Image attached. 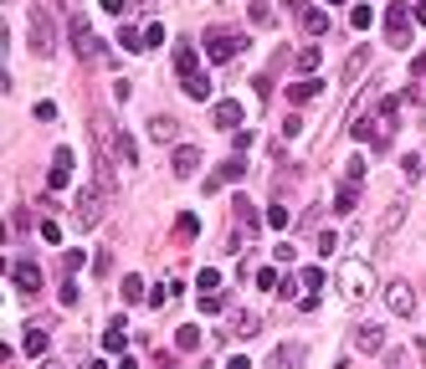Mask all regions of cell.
<instances>
[{"mask_svg": "<svg viewBox=\"0 0 426 369\" xmlns=\"http://www.w3.org/2000/svg\"><path fill=\"white\" fill-rule=\"evenodd\" d=\"M334 282H339V298H344V302H365V298H370V287H375V277H370V261L344 257V261H339V272H334Z\"/></svg>", "mask_w": 426, "mask_h": 369, "instance_id": "obj_1", "label": "cell"}, {"mask_svg": "<svg viewBox=\"0 0 426 369\" xmlns=\"http://www.w3.org/2000/svg\"><path fill=\"white\" fill-rule=\"evenodd\" d=\"M241 46H247V42H241L237 31H226V26H216V31H205V57H211V62H231V57H237Z\"/></svg>", "mask_w": 426, "mask_h": 369, "instance_id": "obj_2", "label": "cell"}, {"mask_svg": "<svg viewBox=\"0 0 426 369\" xmlns=\"http://www.w3.org/2000/svg\"><path fill=\"white\" fill-rule=\"evenodd\" d=\"M385 42H391V46H411V6H406V0H395V6L385 10Z\"/></svg>", "mask_w": 426, "mask_h": 369, "instance_id": "obj_3", "label": "cell"}, {"mask_svg": "<svg viewBox=\"0 0 426 369\" xmlns=\"http://www.w3.org/2000/svg\"><path fill=\"white\" fill-rule=\"evenodd\" d=\"M385 308H391L395 318H411V313H416V287H411L406 277H395V282H385Z\"/></svg>", "mask_w": 426, "mask_h": 369, "instance_id": "obj_4", "label": "cell"}, {"mask_svg": "<svg viewBox=\"0 0 426 369\" xmlns=\"http://www.w3.org/2000/svg\"><path fill=\"white\" fill-rule=\"evenodd\" d=\"M51 46H57V26H51L46 10H31V51L36 57H51Z\"/></svg>", "mask_w": 426, "mask_h": 369, "instance_id": "obj_5", "label": "cell"}, {"mask_svg": "<svg viewBox=\"0 0 426 369\" xmlns=\"http://www.w3.org/2000/svg\"><path fill=\"white\" fill-rule=\"evenodd\" d=\"M98 216H103L98 190H87V184H83V190H77V200H72V221H77L83 231H93V226H98Z\"/></svg>", "mask_w": 426, "mask_h": 369, "instance_id": "obj_6", "label": "cell"}, {"mask_svg": "<svg viewBox=\"0 0 426 369\" xmlns=\"http://www.w3.org/2000/svg\"><path fill=\"white\" fill-rule=\"evenodd\" d=\"M211 118H216V128H226V134H241V118H247V108H241L237 98H221L211 108Z\"/></svg>", "mask_w": 426, "mask_h": 369, "instance_id": "obj_7", "label": "cell"}, {"mask_svg": "<svg viewBox=\"0 0 426 369\" xmlns=\"http://www.w3.org/2000/svg\"><path fill=\"white\" fill-rule=\"evenodd\" d=\"M303 359H308V349H303V344H278L273 354H267V364H262V369H303Z\"/></svg>", "mask_w": 426, "mask_h": 369, "instance_id": "obj_8", "label": "cell"}, {"mask_svg": "<svg viewBox=\"0 0 426 369\" xmlns=\"http://www.w3.org/2000/svg\"><path fill=\"white\" fill-rule=\"evenodd\" d=\"M46 344H51V323H46V318L26 323V338H21V349L31 354V359H42V354H46Z\"/></svg>", "mask_w": 426, "mask_h": 369, "instance_id": "obj_9", "label": "cell"}, {"mask_svg": "<svg viewBox=\"0 0 426 369\" xmlns=\"http://www.w3.org/2000/svg\"><path fill=\"white\" fill-rule=\"evenodd\" d=\"M355 349L359 354H380L385 349V328L380 323H355Z\"/></svg>", "mask_w": 426, "mask_h": 369, "instance_id": "obj_10", "label": "cell"}, {"mask_svg": "<svg viewBox=\"0 0 426 369\" xmlns=\"http://www.w3.org/2000/svg\"><path fill=\"white\" fill-rule=\"evenodd\" d=\"M67 180H72V149L62 144V149L51 154V175H46V184H51V190H67Z\"/></svg>", "mask_w": 426, "mask_h": 369, "instance_id": "obj_11", "label": "cell"}, {"mask_svg": "<svg viewBox=\"0 0 426 369\" xmlns=\"http://www.w3.org/2000/svg\"><path fill=\"white\" fill-rule=\"evenodd\" d=\"M247 175V160H241V154H231V160L216 169V175H205V190H221V184H231V180H241Z\"/></svg>", "mask_w": 426, "mask_h": 369, "instance_id": "obj_12", "label": "cell"}, {"mask_svg": "<svg viewBox=\"0 0 426 369\" xmlns=\"http://www.w3.org/2000/svg\"><path fill=\"white\" fill-rule=\"evenodd\" d=\"M170 169L180 180H196V169H201V149H190V144H180V149L170 154Z\"/></svg>", "mask_w": 426, "mask_h": 369, "instance_id": "obj_13", "label": "cell"}, {"mask_svg": "<svg viewBox=\"0 0 426 369\" xmlns=\"http://www.w3.org/2000/svg\"><path fill=\"white\" fill-rule=\"evenodd\" d=\"M10 282H16L21 293H36V287H42V267H36V261H10Z\"/></svg>", "mask_w": 426, "mask_h": 369, "instance_id": "obj_14", "label": "cell"}, {"mask_svg": "<svg viewBox=\"0 0 426 369\" xmlns=\"http://www.w3.org/2000/svg\"><path fill=\"white\" fill-rule=\"evenodd\" d=\"M231 334H237V338L262 334V318H257V313H247V308H231Z\"/></svg>", "mask_w": 426, "mask_h": 369, "instance_id": "obj_15", "label": "cell"}, {"mask_svg": "<svg viewBox=\"0 0 426 369\" xmlns=\"http://www.w3.org/2000/svg\"><path fill=\"white\" fill-rule=\"evenodd\" d=\"M175 134H180V118H170V113H154L149 118V139L154 144H170Z\"/></svg>", "mask_w": 426, "mask_h": 369, "instance_id": "obj_16", "label": "cell"}, {"mask_svg": "<svg viewBox=\"0 0 426 369\" xmlns=\"http://www.w3.org/2000/svg\"><path fill=\"white\" fill-rule=\"evenodd\" d=\"M175 72H180V83L201 72V67H196V46H190V42H180V46H175Z\"/></svg>", "mask_w": 426, "mask_h": 369, "instance_id": "obj_17", "label": "cell"}, {"mask_svg": "<svg viewBox=\"0 0 426 369\" xmlns=\"http://www.w3.org/2000/svg\"><path fill=\"white\" fill-rule=\"evenodd\" d=\"M401 221H406V200H391V205H385V216H380V241H391V231L401 226Z\"/></svg>", "mask_w": 426, "mask_h": 369, "instance_id": "obj_18", "label": "cell"}, {"mask_svg": "<svg viewBox=\"0 0 426 369\" xmlns=\"http://www.w3.org/2000/svg\"><path fill=\"white\" fill-rule=\"evenodd\" d=\"M318 92H324V83H318V77H303V83L288 87V103H314Z\"/></svg>", "mask_w": 426, "mask_h": 369, "instance_id": "obj_19", "label": "cell"}, {"mask_svg": "<svg viewBox=\"0 0 426 369\" xmlns=\"http://www.w3.org/2000/svg\"><path fill=\"white\" fill-rule=\"evenodd\" d=\"M303 31H308V36H324V31H329V10L308 6V10H303Z\"/></svg>", "mask_w": 426, "mask_h": 369, "instance_id": "obj_20", "label": "cell"}, {"mask_svg": "<svg viewBox=\"0 0 426 369\" xmlns=\"http://www.w3.org/2000/svg\"><path fill=\"white\" fill-rule=\"evenodd\" d=\"M365 67H370V46H359L350 62H344V83H359L365 77Z\"/></svg>", "mask_w": 426, "mask_h": 369, "instance_id": "obj_21", "label": "cell"}, {"mask_svg": "<svg viewBox=\"0 0 426 369\" xmlns=\"http://www.w3.org/2000/svg\"><path fill=\"white\" fill-rule=\"evenodd\" d=\"M355 205H359V184L344 180V184H339V195H334V210H339V216H350Z\"/></svg>", "mask_w": 426, "mask_h": 369, "instance_id": "obj_22", "label": "cell"}, {"mask_svg": "<svg viewBox=\"0 0 426 369\" xmlns=\"http://www.w3.org/2000/svg\"><path fill=\"white\" fill-rule=\"evenodd\" d=\"M175 236H180V241H196V236H201V216H196V210H185V216L175 221Z\"/></svg>", "mask_w": 426, "mask_h": 369, "instance_id": "obj_23", "label": "cell"}, {"mask_svg": "<svg viewBox=\"0 0 426 369\" xmlns=\"http://www.w3.org/2000/svg\"><path fill=\"white\" fill-rule=\"evenodd\" d=\"M103 349H108V354H123V318H113L108 328H103Z\"/></svg>", "mask_w": 426, "mask_h": 369, "instance_id": "obj_24", "label": "cell"}, {"mask_svg": "<svg viewBox=\"0 0 426 369\" xmlns=\"http://www.w3.org/2000/svg\"><path fill=\"white\" fill-rule=\"evenodd\" d=\"M185 98H196V103H205V98H211V77H205V72H196V77H185Z\"/></svg>", "mask_w": 426, "mask_h": 369, "instance_id": "obj_25", "label": "cell"}, {"mask_svg": "<svg viewBox=\"0 0 426 369\" xmlns=\"http://www.w3.org/2000/svg\"><path fill=\"white\" fill-rule=\"evenodd\" d=\"M175 349H185V354H190V349H201V328H196V323L175 328Z\"/></svg>", "mask_w": 426, "mask_h": 369, "instance_id": "obj_26", "label": "cell"}, {"mask_svg": "<svg viewBox=\"0 0 426 369\" xmlns=\"http://www.w3.org/2000/svg\"><path fill=\"white\" fill-rule=\"evenodd\" d=\"M267 226H273V231H288V226H293V210H288V205H267Z\"/></svg>", "mask_w": 426, "mask_h": 369, "instance_id": "obj_27", "label": "cell"}, {"mask_svg": "<svg viewBox=\"0 0 426 369\" xmlns=\"http://www.w3.org/2000/svg\"><path fill=\"white\" fill-rule=\"evenodd\" d=\"M123 302H144V277H139V272L123 277Z\"/></svg>", "mask_w": 426, "mask_h": 369, "instance_id": "obj_28", "label": "cell"}, {"mask_svg": "<svg viewBox=\"0 0 426 369\" xmlns=\"http://www.w3.org/2000/svg\"><path fill=\"white\" fill-rule=\"evenodd\" d=\"M252 26H273V6H267V0H252Z\"/></svg>", "mask_w": 426, "mask_h": 369, "instance_id": "obj_29", "label": "cell"}, {"mask_svg": "<svg viewBox=\"0 0 426 369\" xmlns=\"http://www.w3.org/2000/svg\"><path fill=\"white\" fill-rule=\"evenodd\" d=\"M370 21H375V10H370V6H355V10H350V26H355V31H370Z\"/></svg>", "mask_w": 426, "mask_h": 369, "instance_id": "obj_30", "label": "cell"}, {"mask_svg": "<svg viewBox=\"0 0 426 369\" xmlns=\"http://www.w3.org/2000/svg\"><path fill=\"white\" fill-rule=\"evenodd\" d=\"M318 57H324L318 46H298V72H314V67H318Z\"/></svg>", "mask_w": 426, "mask_h": 369, "instance_id": "obj_31", "label": "cell"}, {"mask_svg": "<svg viewBox=\"0 0 426 369\" xmlns=\"http://www.w3.org/2000/svg\"><path fill=\"white\" fill-rule=\"evenodd\" d=\"M380 369H411V349H391L385 354V364Z\"/></svg>", "mask_w": 426, "mask_h": 369, "instance_id": "obj_32", "label": "cell"}, {"mask_svg": "<svg viewBox=\"0 0 426 369\" xmlns=\"http://www.w3.org/2000/svg\"><path fill=\"white\" fill-rule=\"evenodd\" d=\"M298 282L308 287V293H318V287H324V267H303V277Z\"/></svg>", "mask_w": 426, "mask_h": 369, "instance_id": "obj_33", "label": "cell"}, {"mask_svg": "<svg viewBox=\"0 0 426 369\" xmlns=\"http://www.w3.org/2000/svg\"><path fill=\"white\" fill-rule=\"evenodd\" d=\"M257 287H267V293H278V287H282L278 267H262V272H257Z\"/></svg>", "mask_w": 426, "mask_h": 369, "instance_id": "obj_34", "label": "cell"}, {"mask_svg": "<svg viewBox=\"0 0 426 369\" xmlns=\"http://www.w3.org/2000/svg\"><path fill=\"white\" fill-rule=\"evenodd\" d=\"M119 42H123V51H149V46H144V36H139V31H128V26L119 31Z\"/></svg>", "mask_w": 426, "mask_h": 369, "instance_id": "obj_35", "label": "cell"}, {"mask_svg": "<svg viewBox=\"0 0 426 369\" xmlns=\"http://www.w3.org/2000/svg\"><path fill=\"white\" fill-rule=\"evenodd\" d=\"M344 180H350V184L365 180V160H359V154H355V160H344Z\"/></svg>", "mask_w": 426, "mask_h": 369, "instance_id": "obj_36", "label": "cell"}, {"mask_svg": "<svg viewBox=\"0 0 426 369\" xmlns=\"http://www.w3.org/2000/svg\"><path fill=\"white\" fill-rule=\"evenodd\" d=\"M216 287H221V272L205 267V272H201V293H216Z\"/></svg>", "mask_w": 426, "mask_h": 369, "instance_id": "obj_37", "label": "cell"}, {"mask_svg": "<svg viewBox=\"0 0 426 369\" xmlns=\"http://www.w3.org/2000/svg\"><path fill=\"white\" fill-rule=\"evenodd\" d=\"M314 246H318V252H324V257H329V252H334V246H339V236H334V231H318V241H314Z\"/></svg>", "mask_w": 426, "mask_h": 369, "instance_id": "obj_38", "label": "cell"}, {"mask_svg": "<svg viewBox=\"0 0 426 369\" xmlns=\"http://www.w3.org/2000/svg\"><path fill=\"white\" fill-rule=\"evenodd\" d=\"M144 46H164V26H160V21H154L149 31H144Z\"/></svg>", "mask_w": 426, "mask_h": 369, "instance_id": "obj_39", "label": "cell"}, {"mask_svg": "<svg viewBox=\"0 0 426 369\" xmlns=\"http://www.w3.org/2000/svg\"><path fill=\"white\" fill-rule=\"evenodd\" d=\"M42 241H51V246L62 241V226H57V221H42Z\"/></svg>", "mask_w": 426, "mask_h": 369, "instance_id": "obj_40", "label": "cell"}, {"mask_svg": "<svg viewBox=\"0 0 426 369\" xmlns=\"http://www.w3.org/2000/svg\"><path fill=\"white\" fill-rule=\"evenodd\" d=\"M62 308H77V282H72V277L62 282Z\"/></svg>", "mask_w": 426, "mask_h": 369, "instance_id": "obj_41", "label": "cell"}, {"mask_svg": "<svg viewBox=\"0 0 426 369\" xmlns=\"http://www.w3.org/2000/svg\"><path fill=\"white\" fill-rule=\"evenodd\" d=\"M282 134H288V139H298V134H303V118H298V113H288V123H282Z\"/></svg>", "mask_w": 426, "mask_h": 369, "instance_id": "obj_42", "label": "cell"}, {"mask_svg": "<svg viewBox=\"0 0 426 369\" xmlns=\"http://www.w3.org/2000/svg\"><path fill=\"white\" fill-rule=\"evenodd\" d=\"M36 118H42V123H51V118H57V103L42 98V103H36Z\"/></svg>", "mask_w": 426, "mask_h": 369, "instance_id": "obj_43", "label": "cell"}, {"mask_svg": "<svg viewBox=\"0 0 426 369\" xmlns=\"http://www.w3.org/2000/svg\"><path fill=\"white\" fill-rule=\"evenodd\" d=\"M123 6H128V0H103V10H108V16H123Z\"/></svg>", "mask_w": 426, "mask_h": 369, "instance_id": "obj_44", "label": "cell"}, {"mask_svg": "<svg viewBox=\"0 0 426 369\" xmlns=\"http://www.w3.org/2000/svg\"><path fill=\"white\" fill-rule=\"evenodd\" d=\"M226 369H252V359H247V354H237V359H226Z\"/></svg>", "mask_w": 426, "mask_h": 369, "instance_id": "obj_45", "label": "cell"}, {"mask_svg": "<svg viewBox=\"0 0 426 369\" xmlns=\"http://www.w3.org/2000/svg\"><path fill=\"white\" fill-rule=\"evenodd\" d=\"M411 16H416V21L426 26V0H416V6H411Z\"/></svg>", "mask_w": 426, "mask_h": 369, "instance_id": "obj_46", "label": "cell"}, {"mask_svg": "<svg viewBox=\"0 0 426 369\" xmlns=\"http://www.w3.org/2000/svg\"><path fill=\"white\" fill-rule=\"evenodd\" d=\"M421 72H426V51H421L416 62H411V77H421Z\"/></svg>", "mask_w": 426, "mask_h": 369, "instance_id": "obj_47", "label": "cell"}, {"mask_svg": "<svg viewBox=\"0 0 426 369\" xmlns=\"http://www.w3.org/2000/svg\"><path fill=\"white\" fill-rule=\"evenodd\" d=\"M282 6H288V10H298V16H303V10H308V6H303V0H282Z\"/></svg>", "mask_w": 426, "mask_h": 369, "instance_id": "obj_48", "label": "cell"}, {"mask_svg": "<svg viewBox=\"0 0 426 369\" xmlns=\"http://www.w3.org/2000/svg\"><path fill=\"white\" fill-rule=\"evenodd\" d=\"M119 369H139V364H134V359H123V364H119Z\"/></svg>", "mask_w": 426, "mask_h": 369, "instance_id": "obj_49", "label": "cell"}, {"mask_svg": "<svg viewBox=\"0 0 426 369\" xmlns=\"http://www.w3.org/2000/svg\"><path fill=\"white\" fill-rule=\"evenodd\" d=\"M42 369H62V364H42Z\"/></svg>", "mask_w": 426, "mask_h": 369, "instance_id": "obj_50", "label": "cell"}, {"mask_svg": "<svg viewBox=\"0 0 426 369\" xmlns=\"http://www.w3.org/2000/svg\"><path fill=\"white\" fill-rule=\"evenodd\" d=\"M329 6H344V0H329Z\"/></svg>", "mask_w": 426, "mask_h": 369, "instance_id": "obj_51", "label": "cell"}]
</instances>
